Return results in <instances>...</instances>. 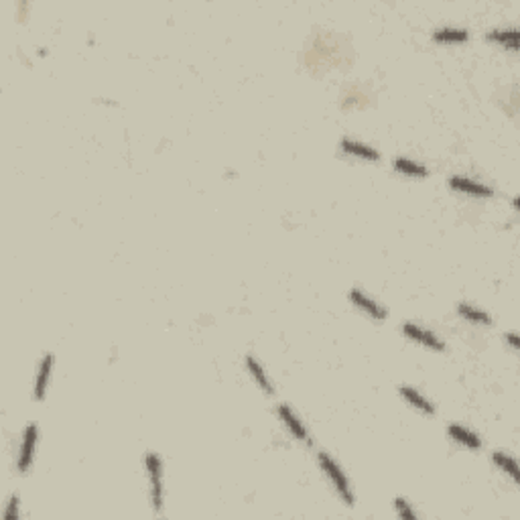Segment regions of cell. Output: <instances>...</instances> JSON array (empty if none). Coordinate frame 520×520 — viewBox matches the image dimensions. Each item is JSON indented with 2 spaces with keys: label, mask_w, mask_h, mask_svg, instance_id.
Masks as SVG:
<instances>
[{
  "label": "cell",
  "mask_w": 520,
  "mask_h": 520,
  "mask_svg": "<svg viewBox=\"0 0 520 520\" xmlns=\"http://www.w3.org/2000/svg\"><path fill=\"white\" fill-rule=\"evenodd\" d=\"M13 519H19V496H17V494L11 496L8 506H6V510H4V520Z\"/></svg>",
  "instance_id": "19"
},
{
  "label": "cell",
  "mask_w": 520,
  "mask_h": 520,
  "mask_svg": "<svg viewBox=\"0 0 520 520\" xmlns=\"http://www.w3.org/2000/svg\"><path fill=\"white\" fill-rule=\"evenodd\" d=\"M399 395L402 397V400L413 406L415 411H419L423 415H435V406L433 402L427 399L420 390H417L415 386H409V384H402L399 388Z\"/></svg>",
  "instance_id": "9"
},
{
  "label": "cell",
  "mask_w": 520,
  "mask_h": 520,
  "mask_svg": "<svg viewBox=\"0 0 520 520\" xmlns=\"http://www.w3.org/2000/svg\"><path fill=\"white\" fill-rule=\"evenodd\" d=\"M402 334L409 338L411 341L425 345L433 352H445V341L441 340L439 336H435L433 331L425 329L419 323H413V321H404L402 323Z\"/></svg>",
  "instance_id": "5"
},
{
  "label": "cell",
  "mask_w": 520,
  "mask_h": 520,
  "mask_svg": "<svg viewBox=\"0 0 520 520\" xmlns=\"http://www.w3.org/2000/svg\"><path fill=\"white\" fill-rule=\"evenodd\" d=\"M246 370H248V374L252 376V381L256 382V386H259L262 392H266V395H273L275 392L273 382L268 378L264 366L254 356H246Z\"/></svg>",
  "instance_id": "16"
},
{
  "label": "cell",
  "mask_w": 520,
  "mask_h": 520,
  "mask_svg": "<svg viewBox=\"0 0 520 520\" xmlns=\"http://www.w3.org/2000/svg\"><path fill=\"white\" fill-rule=\"evenodd\" d=\"M458 315L463 321H467L472 325H480V327H490L494 323L492 315L488 311H484L478 305H472V303H460L458 305Z\"/></svg>",
  "instance_id": "15"
},
{
  "label": "cell",
  "mask_w": 520,
  "mask_h": 520,
  "mask_svg": "<svg viewBox=\"0 0 520 520\" xmlns=\"http://www.w3.org/2000/svg\"><path fill=\"white\" fill-rule=\"evenodd\" d=\"M340 149L343 155L352 157V159L366 160V163H378L381 160V153L368 144V142H362L356 139H343L340 142Z\"/></svg>",
  "instance_id": "8"
},
{
  "label": "cell",
  "mask_w": 520,
  "mask_h": 520,
  "mask_svg": "<svg viewBox=\"0 0 520 520\" xmlns=\"http://www.w3.org/2000/svg\"><path fill=\"white\" fill-rule=\"evenodd\" d=\"M395 510H397V514H399L400 519H417V512L413 510V506H411V502L406 500V498H395Z\"/></svg>",
  "instance_id": "18"
},
{
  "label": "cell",
  "mask_w": 520,
  "mask_h": 520,
  "mask_svg": "<svg viewBox=\"0 0 520 520\" xmlns=\"http://www.w3.org/2000/svg\"><path fill=\"white\" fill-rule=\"evenodd\" d=\"M395 171L402 175V177H411V179H425L429 177V169L419 163V160L411 159V157H397L392 163Z\"/></svg>",
  "instance_id": "13"
},
{
  "label": "cell",
  "mask_w": 520,
  "mask_h": 520,
  "mask_svg": "<svg viewBox=\"0 0 520 520\" xmlns=\"http://www.w3.org/2000/svg\"><path fill=\"white\" fill-rule=\"evenodd\" d=\"M492 463H494L500 472H504L510 480L519 481V465H516V460H514L510 453L494 451V453H492Z\"/></svg>",
  "instance_id": "17"
},
{
  "label": "cell",
  "mask_w": 520,
  "mask_h": 520,
  "mask_svg": "<svg viewBox=\"0 0 520 520\" xmlns=\"http://www.w3.org/2000/svg\"><path fill=\"white\" fill-rule=\"evenodd\" d=\"M277 415L279 419L282 420V425L287 427V431L295 437L297 441H301L303 445H311V435L305 427V423L297 417V413L293 411V406L289 404H279L277 406Z\"/></svg>",
  "instance_id": "7"
},
{
  "label": "cell",
  "mask_w": 520,
  "mask_h": 520,
  "mask_svg": "<svg viewBox=\"0 0 520 520\" xmlns=\"http://www.w3.org/2000/svg\"><path fill=\"white\" fill-rule=\"evenodd\" d=\"M37 439H39V427L35 423H29L22 431V443H20L19 458H17V470L19 474H27L33 465V458H35V447H37Z\"/></svg>",
  "instance_id": "4"
},
{
  "label": "cell",
  "mask_w": 520,
  "mask_h": 520,
  "mask_svg": "<svg viewBox=\"0 0 520 520\" xmlns=\"http://www.w3.org/2000/svg\"><path fill=\"white\" fill-rule=\"evenodd\" d=\"M447 435H449V439L456 441V443H460V445H463L465 449L478 451V449L481 447L480 435H478L476 431H472V429L463 427V425H458V423H451V425L447 427Z\"/></svg>",
  "instance_id": "11"
},
{
  "label": "cell",
  "mask_w": 520,
  "mask_h": 520,
  "mask_svg": "<svg viewBox=\"0 0 520 520\" xmlns=\"http://www.w3.org/2000/svg\"><path fill=\"white\" fill-rule=\"evenodd\" d=\"M504 341H506L512 350H519V336H516V334H506V336H504Z\"/></svg>",
  "instance_id": "20"
},
{
  "label": "cell",
  "mask_w": 520,
  "mask_h": 520,
  "mask_svg": "<svg viewBox=\"0 0 520 520\" xmlns=\"http://www.w3.org/2000/svg\"><path fill=\"white\" fill-rule=\"evenodd\" d=\"M348 297H350V303H352L358 311L366 313L370 320L384 321L386 317H388V311L382 307L381 303H378V301H374L372 297H368V295H366L362 289H358V287H354V289L348 293Z\"/></svg>",
  "instance_id": "6"
},
{
  "label": "cell",
  "mask_w": 520,
  "mask_h": 520,
  "mask_svg": "<svg viewBox=\"0 0 520 520\" xmlns=\"http://www.w3.org/2000/svg\"><path fill=\"white\" fill-rule=\"evenodd\" d=\"M449 187L458 193H463L467 198H478V200H486V198H494L496 191L494 187L486 185L478 179H472L467 175H451L449 177Z\"/></svg>",
  "instance_id": "3"
},
{
  "label": "cell",
  "mask_w": 520,
  "mask_h": 520,
  "mask_svg": "<svg viewBox=\"0 0 520 520\" xmlns=\"http://www.w3.org/2000/svg\"><path fill=\"white\" fill-rule=\"evenodd\" d=\"M486 39L502 49L519 51V29L516 27H498L486 33Z\"/></svg>",
  "instance_id": "10"
},
{
  "label": "cell",
  "mask_w": 520,
  "mask_h": 520,
  "mask_svg": "<svg viewBox=\"0 0 520 520\" xmlns=\"http://www.w3.org/2000/svg\"><path fill=\"white\" fill-rule=\"evenodd\" d=\"M317 463H320L323 476L331 481V488L336 490V494L340 496V500L345 506H354V492H352V486H350V481L345 478L343 470L340 467V463L334 460L329 453H325V451L317 453Z\"/></svg>",
  "instance_id": "1"
},
{
  "label": "cell",
  "mask_w": 520,
  "mask_h": 520,
  "mask_svg": "<svg viewBox=\"0 0 520 520\" xmlns=\"http://www.w3.org/2000/svg\"><path fill=\"white\" fill-rule=\"evenodd\" d=\"M433 41L441 43V45H461V43L470 41V31L463 27L447 25V27H439L433 31Z\"/></svg>",
  "instance_id": "12"
},
{
  "label": "cell",
  "mask_w": 520,
  "mask_h": 520,
  "mask_svg": "<svg viewBox=\"0 0 520 520\" xmlns=\"http://www.w3.org/2000/svg\"><path fill=\"white\" fill-rule=\"evenodd\" d=\"M144 470H146V476L151 481V500H153V508L155 512L160 514L163 512V506H165V488H163V461L155 453V451H149L144 453Z\"/></svg>",
  "instance_id": "2"
},
{
  "label": "cell",
  "mask_w": 520,
  "mask_h": 520,
  "mask_svg": "<svg viewBox=\"0 0 520 520\" xmlns=\"http://www.w3.org/2000/svg\"><path fill=\"white\" fill-rule=\"evenodd\" d=\"M51 372H53V354H45L39 364V372H37V381H35V390H33L35 400H45L47 388H49V381H51Z\"/></svg>",
  "instance_id": "14"
}]
</instances>
